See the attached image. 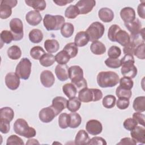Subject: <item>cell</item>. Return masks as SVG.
I'll list each match as a JSON object with an SVG mask.
<instances>
[{"instance_id": "cell-1", "label": "cell", "mask_w": 145, "mask_h": 145, "mask_svg": "<svg viewBox=\"0 0 145 145\" xmlns=\"http://www.w3.org/2000/svg\"><path fill=\"white\" fill-rule=\"evenodd\" d=\"M97 84L101 88L113 87L120 81L118 75L113 71H101L97 75Z\"/></svg>"}, {"instance_id": "cell-2", "label": "cell", "mask_w": 145, "mask_h": 145, "mask_svg": "<svg viewBox=\"0 0 145 145\" xmlns=\"http://www.w3.org/2000/svg\"><path fill=\"white\" fill-rule=\"evenodd\" d=\"M121 72L123 76L131 79L134 78L137 75V68L134 65L135 60L133 55L125 54L121 59Z\"/></svg>"}, {"instance_id": "cell-3", "label": "cell", "mask_w": 145, "mask_h": 145, "mask_svg": "<svg viewBox=\"0 0 145 145\" xmlns=\"http://www.w3.org/2000/svg\"><path fill=\"white\" fill-rule=\"evenodd\" d=\"M14 132L20 135L27 138H31L36 136V130L30 127L27 122L23 118L17 119L14 124Z\"/></svg>"}, {"instance_id": "cell-4", "label": "cell", "mask_w": 145, "mask_h": 145, "mask_svg": "<svg viewBox=\"0 0 145 145\" xmlns=\"http://www.w3.org/2000/svg\"><path fill=\"white\" fill-rule=\"evenodd\" d=\"M103 97L101 91L97 88H85L78 92V99L82 103L97 101Z\"/></svg>"}, {"instance_id": "cell-5", "label": "cell", "mask_w": 145, "mask_h": 145, "mask_svg": "<svg viewBox=\"0 0 145 145\" xmlns=\"http://www.w3.org/2000/svg\"><path fill=\"white\" fill-rule=\"evenodd\" d=\"M65 21V18L62 15L46 14L43 19V24L47 31H57L61 29Z\"/></svg>"}, {"instance_id": "cell-6", "label": "cell", "mask_w": 145, "mask_h": 145, "mask_svg": "<svg viewBox=\"0 0 145 145\" xmlns=\"http://www.w3.org/2000/svg\"><path fill=\"white\" fill-rule=\"evenodd\" d=\"M104 25L99 22H93L86 30L89 41L93 42L102 37L104 33Z\"/></svg>"}, {"instance_id": "cell-7", "label": "cell", "mask_w": 145, "mask_h": 145, "mask_svg": "<svg viewBox=\"0 0 145 145\" xmlns=\"http://www.w3.org/2000/svg\"><path fill=\"white\" fill-rule=\"evenodd\" d=\"M32 63L27 58H23L16 65L15 73L18 76L23 80H27L29 78L31 72Z\"/></svg>"}, {"instance_id": "cell-8", "label": "cell", "mask_w": 145, "mask_h": 145, "mask_svg": "<svg viewBox=\"0 0 145 145\" xmlns=\"http://www.w3.org/2000/svg\"><path fill=\"white\" fill-rule=\"evenodd\" d=\"M10 28L14 41H20L23 38V24L20 19L17 18L12 19L10 22Z\"/></svg>"}, {"instance_id": "cell-9", "label": "cell", "mask_w": 145, "mask_h": 145, "mask_svg": "<svg viewBox=\"0 0 145 145\" xmlns=\"http://www.w3.org/2000/svg\"><path fill=\"white\" fill-rule=\"evenodd\" d=\"M96 5L94 0H80L75 5L79 10V14L85 15L90 12Z\"/></svg>"}, {"instance_id": "cell-10", "label": "cell", "mask_w": 145, "mask_h": 145, "mask_svg": "<svg viewBox=\"0 0 145 145\" xmlns=\"http://www.w3.org/2000/svg\"><path fill=\"white\" fill-rule=\"evenodd\" d=\"M5 84L8 89L15 90L19 87L20 78L15 72H8L5 76Z\"/></svg>"}, {"instance_id": "cell-11", "label": "cell", "mask_w": 145, "mask_h": 145, "mask_svg": "<svg viewBox=\"0 0 145 145\" xmlns=\"http://www.w3.org/2000/svg\"><path fill=\"white\" fill-rule=\"evenodd\" d=\"M86 129L89 134L97 135L102 132L103 126L99 121L97 120H91L87 122Z\"/></svg>"}, {"instance_id": "cell-12", "label": "cell", "mask_w": 145, "mask_h": 145, "mask_svg": "<svg viewBox=\"0 0 145 145\" xmlns=\"http://www.w3.org/2000/svg\"><path fill=\"white\" fill-rule=\"evenodd\" d=\"M56 116L55 112L51 105L42 108L40 110L39 113L40 120L44 123H49L51 122Z\"/></svg>"}, {"instance_id": "cell-13", "label": "cell", "mask_w": 145, "mask_h": 145, "mask_svg": "<svg viewBox=\"0 0 145 145\" xmlns=\"http://www.w3.org/2000/svg\"><path fill=\"white\" fill-rule=\"evenodd\" d=\"M69 78L71 80V83H75L81 80L83 78V70L78 65L71 66L69 69Z\"/></svg>"}, {"instance_id": "cell-14", "label": "cell", "mask_w": 145, "mask_h": 145, "mask_svg": "<svg viewBox=\"0 0 145 145\" xmlns=\"http://www.w3.org/2000/svg\"><path fill=\"white\" fill-rule=\"evenodd\" d=\"M67 100L62 96H57L52 100L51 106L55 112L56 116H58L63 110L67 108Z\"/></svg>"}, {"instance_id": "cell-15", "label": "cell", "mask_w": 145, "mask_h": 145, "mask_svg": "<svg viewBox=\"0 0 145 145\" xmlns=\"http://www.w3.org/2000/svg\"><path fill=\"white\" fill-rule=\"evenodd\" d=\"M40 82L41 84L46 88L51 87L55 82V78L50 70H44L40 74Z\"/></svg>"}, {"instance_id": "cell-16", "label": "cell", "mask_w": 145, "mask_h": 145, "mask_svg": "<svg viewBox=\"0 0 145 145\" xmlns=\"http://www.w3.org/2000/svg\"><path fill=\"white\" fill-rule=\"evenodd\" d=\"M25 20L29 25L36 26L41 23L42 16L39 11L31 10L26 14Z\"/></svg>"}, {"instance_id": "cell-17", "label": "cell", "mask_w": 145, "mask_h": 145, "mask_svg": "<svg viewBox=\"0 0 145 145\" xmlns=\"http://www.w3.org/2000/svg\"><path fill=\"white\" fill-rule=\"evenodd\" d=\"M130 135L137 143L138 142L141 144L145 143V129L144 127L137 126L131 130Z\"/></svg>"}, {"instance_id": "cell-18", "label": "cell", "mask_w": 145, "mask_h": 145, "mask_svg": "<svg viewBox=\"0 0 145 145\" xmlns=\"http://www.w3.org/2000/svg\"><path fill=\"white\" fill-rule=\"evenodd\" d=\"M69 66L66 65H57L55 68V74L60 81H66L69 78Z\"/></svg>"}, {"instance_id": "cell-19", "label": "cell", "mask_w": 145, "mask_h": 145, "mask_svg": "<svg viewBox=\"0 0 145 145\" xmlns=\"http://www.w3.org/2000/svg\"><path fill=\"white\" fill-rule=\"evenodd\" d=\"M120 16L125 23H130L135 19V11L132 7H126L121 9Z\"/></svg>"}, {"instance_id": "cell-20", "label": "cell", "mask_w": 145, "mask_h": 145, "mask_svg": "<svg viewBox=\"0 0 145 145\" xmlns=\"http://www.w3.org/2000/svg\"><path fill=\"white\" fill-rule=\"evenodd\" d=\"M98 16L102 22L109 23L113 20L114 15L113 11L110 8L103 7L99 10Z\"/></svg>"}, {"instance_id": "cell-21", "label": "cell", "mask_w": 145, "mask_h": 145, "mask_svg": "<svg viewBox=\"0 0 145 145\" xmlns=\"http://www.w3.org/2000/svg\"><path fill=\"white\" fill-rule=\"evenodd\" d=\"M124 24L130 32L131 35L130 36H133L138 34L140 32L142 26L140 21L137 18H135V19L131 22L125 23Z\"/></svg>"}, {"instance_id": "cell-22", "label": "cell", "mask_w": 145, "mask_h": 145, "mask_svg": "<svg viewBox=\"0 0 145 145\" xmlns=\"http://www.w3.org/2000/svg\"><path fill=\"white\" fill-rule=\"evenodd\" d=\"M115 42H117L122 46H126L130 41V37L129 33L124 30L121 29L119 30L116 33L114 38Z\"/></svg>"}, {"instance_id": "cell-23", "label": "cell", "mask_w": 145, "mask_h": 145, "mask_svg": "<svg viewBox=\"0 0 145 145\" xmlns=\"http://www.w3.org/2000/svg\"><path fill=\"white\" fill-rule=\"evenodd\" d=\"M89 41V37L86 31H79L76 33L74 39V43L78 47L86 46Z\"/></svg>"}, {"instance_id": "cell-24", "label": "cell", "mask_w": 145, "mask_h": 145, "mask_svg": "<svg viewBox=\"0 0 145 145\" xmlns=\"http://www.w3.org/2000/svg\"><path fill=\"white\" fill-rule=\"evenodd\" d=\"M90 139L88 133L84 130H80L75 138V144L78 145L88 144Z\"/></svg>"}, {"instance_id": "cell-25", "label": "cell", "mask_w": 145, "mask_h": 145, "mask_svg": "<svg viewBox=\"0 0 145 145\" xmlns=\"http://www.w3.org/2000/svg\"><path fill=\"white\" fill-rule=\"evenodd\" d=\"M14 117V112L10 107L6 106L1 108L0 109V120L11 122Z\"/></svg>"}, {"instance_id": "cell-26", "label": "cell", "mask_w": 145, "mask_h": 145, "mask_svg": "<svg viewBox=\"0 0 145 145\" xmlns=\"http://www.w3.org/2000/svg\"><path fill=\"white\" fill-rule=\"evenodd\" d=\"M90 50L95 55H102L106 52V47L103 42L97 40L92 42L90 46Z\"/></svg>"}, {"instance_id": "cell-27", "label": "cell", "mask_w": 145, "mask_h": 145, "mask_svg": "<svg viewBox=\"0 0 145 145\" xmlns=\"http://www.w3.org/2000/svg\"><path fill=\"white\" fill-rule=\"evenodd\" d=\"M44 47L49 53H53L59 50V44L55 39H48L44 42Z\"/></svg>"}, {"instance_id": "cell-28", "label": "cell", "mask_w": 145, "mask_h": 145, "mask_svg": "<svg viewBox=\"0 0 145 145\" xmlns=\"http://www.w3.org/2000/svg\"><path fill=\"white\" fill-rule=\"evenodd\" d=\"M25 3L27 6L32 7L37 11H41L45 9L46 5V2L44 0L35 1V0H27L25 1Z\"/></svg>"}, {"instance_id": "cell-29", "label": "cell", "mask_w": 145, "mask_h": 145, "mask_svg": "<svg viewBox=\"0 0 145 145\" xmlns=\"http://www.w3.org/2000/svg\"><path fill=\"white\" fill-rule=\"evenodd\" d=\"M69 127L71 129H75L79 126L82 122V118L80 114L75 112H71L69 114Z\"/></svg>"}, {"instance_id": "cell-30", "label": "cell", "mask_w": 145, "mask_h": 145, "mask_svg": "<svg viewBox=\"0 0 145 145\" xmlns=\"http://www.w3.org/2000/svg\"><path fill=\"white\" fill-rule=\"evenodd\" d=\"M28 36L31 42L35 44L40 42L43 39V33L42 31L39 29L31 30L29 33Z\"/></svg>"}, {"instance_id": "cell-31", "label": "cell", "mask_w": 145, "mask_h": 145, "mask_svg": "<svg viewBox=\"0 0 145 145\" xmlns=\"http://www.w3.org/2000/svg\"><path fill=\"white\" fill-rule=\"evenodd\" d=\"M133 109L135 111L138 112H143L145 111V97L144 96L136 97L133 104Z\"/></svg>"}, {"instance_id": "cell-32", "label": "cell", "mask_w": 145, "mask_h": 145, "mask_svg": "<svg viewBox=\"0 0 145 145\" xmlns=\"http://www.w3.org/2000/svg\"><path fill=\"white\" fill-rule=\"evenodd\" d=\"M7 54L9 58L12 60H17L22 56V50L18 46L12 45L7 49Z\"/></svg>"}, {"instance_id": "cell-33", "label": "cell", "mask_w": 145, "mask_h": 145, "mask_svg": "<svg viewBox=\"0 0 145 145\" xmlns=\"http://www.w3.org/2000/svg\"><path fill=\"white\" fill-rule=\"evenodd\" d=\"M55 57L51 53H45L39 59L41 65L44 67H49L55 62Z\"/></svg>"}, {"instance_id": "cell-34", "label": "cell", "mask_w": 145, "mask_h": 145, "mask_svg": "<svg viewBox=\"0 0 145 145\" xmlns=\"http://www.w3.org/2000/svg\"><path fill=\"white\" fill-rule=\"evenodd\" d=\"M81 106V102L78 97H74L69 99L67 103V108L71 112H75L78 111Z\"/></svg>"}, {"instance_id": "cell-35", "label": "cell", "mask_w": 145, "mask_h": 145, "mask_svg": "<svg viewBox=\"0 0 145 145\" xmlns=\"http://www.w3.org/2000/svg\"><path fill=\"white\" fill-rule=\"evenodd\" d=\"M62 91L64 94L69 99L75 97L77 93L76 87L71 83H66L63 85L62 87Z\"/></svg>"}, {"instance_id": "cell-36", "label": "cell", "mask_w": 145, "mask_h": 145, "mask_svg": "<svg viewBox=\"0 0 145 145\" xmlns=\"http://www.w3.org/2000/svg\"><path fill=\"white\" fill-rule=\"evenodd\" d=\"M74 31V25L70 23H65L61 28V33L65 38L70 37L72 35Z\"/></svg>"}, {"instance_id": "cell-37", "label": "cell", "mask_w": 145, "mask_h": 145, "mask_svg": "<svg viewBox=\"0 0 145 145\" xmlns=\"http://www.w3.org/2000/svg\"><path fill=\"white\" fill-rule=\"evenodd\" d=\"M12 7L9 5L1 2L0 6V18L5 19L9 18L12 14Z\"/></svg>"}, {"instance_id": "cell-38", "label": "cell", "mask_w": 145, "mask_h": 145, "mask_svg": "<svg viewBox=\"0 0 145 145\" xmlns=\"http://www.w3.org/2000/svg\"><path fill=\"white\" fill-rule=\"evenodd\" d=\"M63 50L67 53L70 58L76 57L78 53V46L74 42H69L63 48Z\"/></svg>"}, {"instance_id": "cell-39", "label": "cell", "mask_w": 145, "mask_h": 145, "mask_svg": "<svg viewBox=\"0 0 145 145\" xmlns=\"http://www.w3.org/2000/svg\"><path fill=\"white\" fill-rule=\"evenodd\" d=\"M79 15V10L75 5H70L65 11V16L68 19H75Z\"/></svg>"}, {"instance_id": "cell-40", "label": "cell", "mask_w": 145, "mask_h": 145, "mask_svg": "<svg viewBox=\"0 0 145 145\" xmlns=\"http://www.w3.org/2000/svg\"><path fill=\"white\" fill-rule=\"evenodd\" d=\"M70 57L63 50L60 51L55 56L56 61L59 65H66L69 61Z\"/></svg>"}, {"instance_id": "cell-41", "label": "cell", "mask_w": 145, "mask_h": 145, "mask_svg": "<svg viewBox=\"0 0 145 145\" xmlns=\"http://www.w3.org/2000/svg\"><path fill=\"white\" fill-rule=\"evenodd\" d=\"M46 53L44 49L40 46H36L31 48L30 50V56L34 59H40L41 57Z\"/></svg>"}, {"instance_id": "cell-42", "label": "cell", "mask_w": 145, "mask_h": 145, "mask_svg": "<svg viewBox=\"0 0 145 145\" xmlns=\"http://www.w3.org/2000/svg\"><path fill=\"white\" fill-rule=\"evenodd\" d=\"M116 102V98L112 95H108L105 96L103 99V105L105 108L110 109L115 106Z\"/></svg>"}, {"instance_id": "cell-43", "label": "cell", "mask_w": 145, "mask_h": 145, "mask_svg": "<svg viewBox=\"0 0 145 145\" xmlns=\"http://www.w3.org/2000/svg\"><path fill=\"white\" fill-rule=\"evenodd\" d=\"M116 94L118 98H125L129 99L131 97L132 92L131 89H127L119 86L116 88Z\"/></svg>"}, {"instance_id": "cell-44", "label": "cell", "mask_w": 145, "mask_h": 145, "mask_svg": "<svg viewBox=\"0 0 145 145\" xmlns=\"http://www.w3.org/2000/svg\"><path fill=\"white\" fill-rule=\"evenodd\" d=\"M69 114L66 113H61L58 118V125L60 128L65 129L69 127Z\"/></svg>"}, {"instance_id": "cell-45", "label": "cell", "mask_w": 145, "mask_h": 145, "mask_svg": "<svg viewBox=\"0 0 145 145\" xmlns=\"http://www.w3.org/2000/svg\"><path fill=\"white\" fill-rule=\"evenodd\" d=\"M1 43H5L8 44L14 40L13 35L11 31L8 30H3L0 34Z\"/></svg>"}, {"instance_id": "cell-46", "label": "cell", "mask_w": 145, "mask_h": 145, "mask_svg": "<svg viewBox=\"0 0 145 145\" xmlns=\"http://www.w3.org/2000/svg\"><path fill=\"white\" fill-rule=\"evenodd\" d=\"M105 63L106 66L112 69H117L121 66V59L118 58H108L105 61Z\"/></svg>"}, {"instance_id": "cell-47", "label": "cell", "mask_w": 145, "mask_h": 145, "mask_svg": "<svg viewBox=\"0 0 145 145\" xmlns=\"http://www.w3.org/2000/svg\"><path fill=\"white\" fill-rule=\"evenodd\" d=\"M120 86L124 88L127 89H131L134 86L133 80L128 77L123 76L120 79Z\"/></svg>"}, {"instance_id": "cell-48", "label": "cell", "mask_w": 145, "mask_h": 145, "mask_svg": "<svg viewBox=\"0 0 145 145\" xmlns=\"http://www.w3.org/2000/svg\"><path fill=\"white\" fill-rule=\"evenodd\" d=\"M120 29V27L117 24H113L109 27L108 32V37L110 40V41L112 42H115V36L117 32Z\"/></svg>"}, {"instance_id": "cell-49", "label": "cell", "mask_w": 145, "mask_h": 145, "mask_svg": "<svg viewBox=\"0 0 145 145\" xmlns=\"http://www.w3.org/2000/svg\"><path fill=\"white\" fill-rule=\"evenodd\" d=\"M121 54V50L117 46H112L108 51V56L110 58H118Z\"/></svg>"}, {"instance_id": "cell-50", "label": "cell", "mask_w": 145, "mask_h": 145, "mask_svg": "<svg viewBox=\"0 0 145 145\" xmlns=\"http://www.w3.org/2000/svg\"><path fill=\"white\" fill-rule=\"evenodd\" d=\"M138 125L137 122L133 118H129L126 119L123 123L124 128L129 131L132 130Z\"/></svg>"}, {"instance_id": "cell-51", "label": "cell", "mask_w": 145, "mask_h": 145, "mask_svg": "<svg viewBox=\"0 0 145 145\" xmlns=\"http://www.w3.org/2000/svg\"><path fill=\"white\" fill-rule=\"evenodd\" d=\"M6 144L7 145H11V144L24 145V143L23 141V140L18 136L16 135H11L7 138Z\"/></svg>"}, {"instance_id": "cell-52", "label": "cell", "mask_w": 145, "mask_h": 145, "mask_svg": "<svg viewBox=\"0 0 145 145\" xmlns=\"http://www.w3.org/2000/svg\"><path fill=\"white\" fill-rule=\"evenodd\" d=\"M144 48L145 44H142L138 45L134 52V54L139 59H144L145 58V53H144Z\"/></svg>"}, {"instance_id": "cell-53", "label": "cell", "mask_w": 145, "mask_h": 145, "mask_svg": "<svg viewBox=\"0 0 145 145\" xmlns=\"http://www.w3.org/2000/svg\"><path fill=\"white\" fill-rule=\"evenodd\" d=\"M137 46V45L133 41L130 40L129 43L124 46L123 49V53L125 54H130L133 56L134 50Z\"/></svg>"}, {"instance_id": "cell-54", "label": "cell", "mask_w": 145, "mask_h": 145, "mask_svg": "<svg viewBox=\"0 0 145 145\" xmlns=\"http://www.w3.org/2000/svg\"><path fill=\"white\" fill-rule=\"evenodd\" d=\"M129 100L125 98H118L116 102L117 108L121 110L127 109L129 106Z\"/></svg>"}, {"instance_id": "cell-55", "label": "cell", "mask_w": 145, "mask_h": 145, "mask_svg": "<svg viewBox=\"0 0 145 145\" xmlns=\"http://www.w3.org/2000/svg\"><path fill=\"white\" fill-rule=\"evenodd\" d=\"M133 118L138 123L144 127L145 116L144 114H142L140 112H135L133 114Z\"/></svg>"}, {"instance_id": "cell-56", "label": "cell", "mask_w": 145, "mask_h": 145, "mask_svg": "<svg viewBox=\"0 0 145 145\" xmlns=\"http://www.w3.org/2000/svg\"><path fill=\"white\" fill-rule=\"evenodd\" d=\"M107 143L105 141V140L100 137H95L91 138L88 144H92V145H95V144H97V145H106Z\"/></svg>"}, {"instance_id": "cell-57", "label": "cell", "mask_w": 145, "mask_h": 145, "mask_svg": "<svg viewBox=\"0 0 145 145\" xmlns=\"http://www.w3.org/2000/svg\"><path fill=\"white\" fill-rule=\"evenodd\" d=\"M10 129V122L0 120V131L2 134L8 133Z\"/></svg>"}, {"instance_id": "cell-58", "label": "cell", "mask_w": 145, "mask_h": 145, "mask_svg": "<svg viewBox=\"0 0 145 145\" xmlns=\"http://www.w3.org/2000/svg\"><path fill=\"white\" fill-rule=\"evenodd\" d=\"M137 12L139 17L142 19H145V3L143 1L140 3L137 8Z\"/></svg>"}, {"instance_id": "cell-59", "label": "cell", "mask_w": 145, "mask_h": 145, "mask_svg": "<svg viewBox=\"0 0 145 145\" xmlns=\"http://www.w3.org/2000/svg\"><path fill=\"white\" fill-rule=\"evenodd\" d=\"M73 84L76 87L77 91H79L82 89H84V88L87 87V81L85 79V78H83L82 80H81L78 82L73 83Z\"/></svg>"}, {"instance_id": "cell-60", "label": "cell", "mask_w": 145, "mask_h": 145, "mask_svg": "<svg viewBox=\"0 0 145 145\" xmlns=\"http://www.w3.org/2000/svg\"><path fill=\"white\" fill-rule=\"evenodd\" d=\"M137 142L134 140L133 138H123L121 139L120 142L117 143V144H133L135 145L137 144Z\"/></svg>"}, {"instance_id": "cell-61", "label": "cell", "mask_w": 145, "mask_h": 145, "mask_svg": "<svg viewBox=\"0 0 145 145\" xmlns=\"http://www.w3.org/2000/svg\"><path fill=\"white\" fill-rule=\"evenodd\" d=\"M74 1H69V0H58V1H53V2L55 3L57 5L63 6L66 5L67 3H70L71 2H72Z\"/></svg>"}, {"instance_id": "cell-62", "label": "cell", "mask_w": 145, "mask_h": 145, "mask_svg": "<svg viewBox=\"0 0 145 145\" xmlns=\"http://www.w3.org/2000/svg\"><path fill=\"white\" fill-rule=\"evenodd\" d=\"M1 2L9 5L12 8L15 7L18 3V1L16 0H2Z\"/></svg>"}, {"instance_id": "cell-63", "label": "cell", "mask_w": 145, "mask_h": 145, "mask_svg": "<svg viewBox=\"0 0 145 145\" xmlns=\"http://www.w3.org/2000/svg\"><path fill=\"white\" fill-rule=\"evenodd\" d=\"M39 144V142L36 139H29L26 143V144Z\"/></svg>"}]
</instances>
